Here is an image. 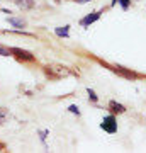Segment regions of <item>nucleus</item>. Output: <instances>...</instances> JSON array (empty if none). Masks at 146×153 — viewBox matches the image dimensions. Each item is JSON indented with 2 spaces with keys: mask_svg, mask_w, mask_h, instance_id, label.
<instances>
[{
  "mask_svg": "<svg viewBox=\"0 0 146 153\" xmlns=\"http://www.w3.org/2000/svg\"><path fill=\"white\" fill-rule=\"evenodd\" d=\"M0 55H2V56H10V49L2 48V46H0Z\"/></svg>",
  "mask_w": 146,
  "mask_h": 153,
  "instance_id": "12",
  "label": "nucleus"
},
{
  "mask_svg": "<svg viewBox=\"0 0 146 153\" xmlns=\"http://www.w3.org/2000/svg\"><path fill=\"white\" fill-rule=\"evenodd\" d=\"M88 97H90V100H93V102H97V95H95V92H93L92 88H88Z\"/></svg>",
  "mask_w": 146,
  "mask_h": 153,
  "instance_id": "11",
  "label": "nucleus"
},
{
  "mask_svg": "<svg viewBox=\"0 0 146 153\" xmlns=\"http://www.w3.org/2000/svg\"><path fill=\"white\" fill-rule=\"evenodd\" d=\"M5 116H7V111L4 107H0V124H4V121H5Z\"/></svg>",
  "mask_w": 146,
  "mask_h": 153,
  "instance_id": "10",
  "label": "nucleus"
},
{
  "mask_svg": "<svg viewBox=\"0 0 146 153\" xmlns=\"http://www.w3.org/2000/svg\"><path fill=\"white\" fill-rule=\"evenodd\" d=\"M16 2V5L22 10H29V9H33L34 7V0H14Z\"/></svg>",
  "mask_w": 146,
  "mask_h": 153,
  "instance_id": "4",
  "label": "nucleus"
},
{
  "mask_svg": "<svg viewBox=\"0 0 146 153\" xmlns=\"http://www.w3.org/2000/svg\"><path fill=\"white\" fill-rule=\"evenodd\" d=\"M68 109H70V112H73V114H80V111H78V107H76V105H70V107H68Z\"/></svg>",
  "mask_w": 146,
  "mask_h": 153,
  "instance_id": "13",
  "label": "nucleus"
},
{
  "mask_svg": "<svg viewBox=\"0 0 146 153\" xmlns=\"http://www.w3.org/2000/svg\"><path fill=\"white\" fill-rule=\"evenodd\" d=\"M78 4H87V2H90V0H76Z\"/></svg>",
  "mask_w": 146,
  "mask_h": 153,
  "instance_id": "15",
  "label": "nucleus"
},
{
  "mask_svg": "<svg viewBox=\"0 0 146 153\" xmlns=\"http://www.w3.org/2000/svg\"><path fill=\"white\" fill-rule=\"evenodd\" d=\"M109 107H110V111H112V112H117V114H121V112H124V105H121V104H117V102H110V104H109Z\"/></svg>",
  "mask_w": 146,
  "mask_h": 153,
  "instance_id": "7",
  "label": "nucleus"
},
{
  "mask_svg": "<svg viewBox=\"0 0 146 153\" xmlns=\"http://www.w3.org/2000/svg\"><path fill=\"white\" fill-rule=\"evenodd\" d=\"M10 55L16 56L17 60H22V61H34V55L31 51H26V49H21V48H10Z\"/></svg>",
  "mask_w": 146,
  "mask_h": 153,
  "instance_id": "1",
  "label": "nucleus"
},
{
  "mask_svg": "<svg viewBox=\"0 0 146 153\" xmlns=\"http://www.w3.org/2000/svg\"><path fill=\"white\" fill-rule=\"evenodd\" d=\"M116 71H119V73H122L124 76H129V78H134V76H136L133 71H126V70H122V68H119V66L116 68Z\"/></svg>",
  "mask_w": 146,
  "mask_h": 153,
  "instance_id": "9",
  "label": "nucleus"
},
{
  "mask_svg": "<svg viewBox=\"0 0 146 153\" xmlns=\"http://www.w3.org/2000/svg\"><path fill=\"white\" fill-rule=\"evenodd\" d=\"M100 128H102L104 131H107V133H116V129H117L116 117H114V116H107V117H104Z\"/></svg>",
  "mask_w": 146,
  "mask_h": 153,
  "instance_id": "2",
  "label": "nucleus"
},
{
  "mask_svg": "<svg viewBox=\"0 0 146 153\" xmlns=\"http://www.w3.org/2000/svg\"><path fill=\"white\" fill-rule=\"evenodd\" d=\"M56 2H60V0H56Z\"/></svg>",
  "mask_w": 146,
  "mask_h": 153,
  "instance_id": "16",
  "label": "nucleus"
},
{
  "mask_svg": "<svg viewBox=\"0 0 146 153\" xmlns=\"http://www.w3.org/2000/svg\"><path fill=\"white\" fill-rule=\"evenodd\" d=\"M54 33H56V36H60V38H68L70 36L68 34V26H65V27H56Z\"/></svg>",
  "mask_w": 146,
  "mask_h": 153,
  "instance_id": "8",
  "label": "nucleus"
},
{
  "mask_svg": "<svg viewBox=\"0 0 146 153\" xmlns=\"http://www.w3.org/2000/svg\"><path fill=\"white\" fill-rule=\"evenodd\" d=\"M46 68H48V73H51L54 76H63L70 73L66 66H60V65H51V66H46Z\"/></svg>",
  "mask_w": 146,
  "mask_h": 153,
  "instance_id": "3",
  "label": "nucleus"
},
{
  "mask_svg": "<svg viewBox=\"0 0 146 153\" xmlns=\"http://www.w3.org/2000/svg\"><path fill=\"white\" fill-rule=\"evenodd\" d=\"M7 21H9V24H10V26H14V27H26V21H24V19H17V17H9V19H7Z\"/></svg>",
  "mask_w": 146,
  "mask_h": 153,
  "instance_id": "6",
  "label": "nucleus"
},
{
  "mask_svg": "<svg viewBox=\"0 0 146 153\" xmlns=\"http://www.w3.org/2000/svg\"><path fill=\"white\" fill-rule=\"evenodd\" d=\"M121 5H122V9H127L129 7V0H119Z\"/></svg>",
  "mask_w": 146,
  "mask_h": 153,
  "instance_id": "14",
  "label": "nucleus"
},
{
  "mask_svg": "<svg viewBox=\"0 0 146 153\" xmlns=\"http://www.w3.org/2000/svg\"><path fill=\"white\" fill-rule=\"evenodd\" d=\"M99 17H100V14H99V12H93V14H90V16H87L85 19H82V26H90V24H92V22H95L99 19Z\"/></svg>",
  "mask_w": 146,
  "mask_h": 153,
  "instance_id": "5",
  "label": "nucleus"
}]
</instances>
